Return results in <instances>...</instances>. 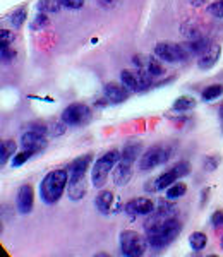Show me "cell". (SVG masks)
<instances>
[{
  "mask_svg": "<svg viewBox=\"0 0 223 257\" xmlns=\"http://www.w3.org/2000/svg\"><path fill=\"white\" fill-rule=\"evenodd\" d=\"M196 106V99L192 96H179L173 101V110L177 111H187V110H192Z\"/></svg>",
  "mask_w": 223,
  "mask_h": 257,
  "instance_id": "obj_20",
  "label": "cell"
},
{
  "mask_svg": "<svg viewBox=\"0 0 223 257\" xmlns=\"http://www.w3.org/2000/svg\"><path fill=\"white\" fill-rule=\"evenodd\" d=\"M221 245H223V240H221Z\"/></svg>",
  "mask_w": 223,
  "mask_h": 257,
  "instance_id": "obj_40",
  "label": "cell"
},
{
  "mask_svg": "<svg viewBox=\"0 0 223 257\" xmlns=\"http://www.w3.org/2000/svg\"><path fill=\"white\" fill-rule=\"evenodd\" d=\"M60 6L62 4L59 2V0H40L38 2V11L40 12H45V14H47V12H59V9H60Z\"/></svg>",
  "mask_w": 223,
  "mask_h": 257,
  "instance_id": "obj_26",
  "label": "cell"
},
{
  "mask_svg": "<svg viewBox=\"0 0 223 257\" xmlns=\"http://www.w3.org/2000/svg\"><path fill=\"white\" fill-rule=\"evenodd\" d=\"M21 144H23L24 149H30V151L36 153L47 148L48 141L45 138V134H41V132L28 131V132H24L23 138H21Z\"/></svg>",
  "mask_w": 223,
  "mask_h": 257,
  "instance_id": "obj_10",
  "label": "cell"
},
{
  "mask_svg": "<svg viewBox=\"0 0 223 257\" xmlns=\"http://www.w3.org/2000/svg\"><path fill=\"white\" fill-rule=\"evenodd\" d=\"M179 175H177V172L173 168H170L168 172H165L162 173L160 177H156L155 180H156V189L158 190H163V189H168L172 184H175L177 180H179Z\"/></svg>",
  "mask_w": 223,
  "mask_h": 257,
  "instance_id": "obj_18",
  "label": "cell"
},
{
  "mask_svg": "<svg viewBox=\"0 0 223 257\" xmlns=\"http://www.w3.org/2000/svg\"><path fill=\"white\" fill-rule=\"evenodd\" d=\"M139 153H141V144H129V146L124 148L122 158H126L129 161H136V160H138Z\"/></svg>",
  "mask_w": 223,
  "mask_h": 257,
  "instance_id": "obj_27",
  "label": "cell"
},
{
  "mask_svg": "<svg viewBox=\"0 0 223 257\" xmlns=\"http://www.w3.org/2000/svg\"><path fill=\"white\" fill-rule=\"evenodd\" d=\"M146 69H148V72L151 74V76H162L163 74V67H162V64H160L156 59H150L146 62Z\"/></svg>",
  "mask_w": 223,
  "mask_h": 257,
  "instance_id": "obj_29",
  "label": "cell"
},
{
  "mask_svg": "<svg viewBox=\"0 0 223 257\" xmlns=\"http://www.w3.org/2000/svg\"><path fill=\"white\" fill-rule=\"evenodd\" d=\"M114 194L110 190H101L100 194L94 199V206L100 211L101 214H110L112 209H114Z\"/></svg>",
  "mask_w": 223,
  "mask_h": 257,
  "instance_id": "obj_16",
  "label": "cell"
},
{
  "mask_svg": "<svg viewBox=\"0 0 223 257\" xmlns=\"http://www.w3.org/2000/svg\"><path fill=\"white\" fill-rule=\"evenodd\" d=\"M220 53H221L220 45H209V47L199 55V60H197V67L203 69V70L211 69L213 65L218 62V59H220Z\"/></svg>",
  "mask_w": 223,
  "mask_h": 257,
  "instance_id": "obj_15",
  "label": "cell"
},
{
  "mask_svg": "<svg viewBox=\"0 0 223 257\" xmlns=\"http://www.w3.org/2000/svg\"><path fill=\"white\" fill-rule=\"evenodd\" d=\"M26 19H28V9H26V7H19L18 11L12 12L11 18H9L11 24L16 28V30H19V28L26 23Z\"/></svg>",
  "mask_w": 223,
  "mask_h": 257,
  "instance_id": "obj_21",
  "label": "cell"
},
{
  "mask_svg": "<svg viewBox=\"0 0 223 257\" xmlns=\"http://www.w3.org/2000/svg\"><path fill=\"white\" fill-rule=\"evenodd\" d=\"M69 197L72 201H81L88 192V182H86V173L79 175H69V187H67Z\"/></svg>",
  "mask_w": 223,
  "mask_h": 257,
  "instance_id": "obj_9",
  "label": "cell"
},
{
  "mask_svg": "<svg viewBox=\"0 0 223 257\" xmlns=\"http://www.w3.org/2000/svg\"><path fill=\"white\" fill-rule=\"evenodd\" d=\"M31 156H33V151H30V149H24V151H21V153H16V155L12 156V167L14 168L21 167V165L26 163Z\"/></svg>",
  "mask_w": 223,
  "mask_h": 257,
  "instance_id": "obj_28",
  "label": "cell"
},
{
  "mask_svg": "<svg viewBox=\"0 0 223 257\" xmlns=\"http://www.w3.org/2000/svg\"><path fill=\"white\" fill-rule=\"evenodd\" d=\"M89 118H91V111L84 103H72L62 111V122L65 125H84V123L89 122Z\"/></svg>",
  "mask_w": 223,
  "mask_h": 257,
  "instance_id": "obj_7",
  "label": "cell"
},
{
  "mask_svg": "<svg viewBox=\"0 0 223 257\" xmlns=\"http://www.w3.org/2000/svg\"><path fill=\"white\" fill-rule=\"evenodd\" d=\"M146 230V240H148V245H151L153 248H163L179 237L180 230H182V225L180 221L175 218H170L167 221L162 223H155V225L150 226H144Z\"/></svg>",
  "mask_w": 223,
  "mask_h": 257,
  "instance_id": "obj_1",
  "label": "cell"
},
{
  "mask_svg": "<svg viewBox=\"0 0 223 257\" xmlns=\"http://www.w3.org/2000/svg\"><path fill=\"white\" fill-rule=\"evenodd\" d=\"M148 240L138 231L126 230L121 233V252L127 257H139L146 252Z\"/></svg>",
  "mask_w": 223,
  "mask_h": 257,
  "instance_id": "obj_4",
  "label": "cell"
},
{
  "mask_svg": "<svg viewBox=\"0 0 223 257\" xmlns=\"http://www.w3.org/2000/svg\"><path fill=\"white\" fill-rule=\"evenodd\" d=\"M91 163V155H84L79 156L69 165V175H79V173H86Z\"/></svg>",
  "mask_w": 223,
  "mask_h": 257,
  "instance_id": "obj_17",
  "label": "cell"
},
{
  "mask_svg": "<svg viewBox=\"0 0 223 257\" xmlns=\"http://www.w3.org/2000/svg\"><path fill=\"white\" fill-rule=\"evenodd\" d=\"M220 117H221V118H223V105H221V106H220Z\"/></svg>",
  "mask_w": 223,
  "mask_h": 257,
  "instance_id": "obj_39",
  "label": "cell"
},
{
  "mask_svg": "<svg viewBox=\"0 0 223 257\" xmlns=\"http://www.w3.org/2000/svg\"><path fill=\"white\" fill-rule=\"evenodd\" d=\"M216 167H218V158H216V156H208V158L204 160V168L208 170V172L216 170Z\"/></svg>",
  "mask_w": 223,
  "mask_h": 257,
  "instance_id": "obj_35",
  "label": "cell"
},
{
  "mask_svg": "<svg viewBox=\"0 0 223 257\" xmlns=\"http://www.w3.org/2000/svg\"><path fill=\"white\" fill-rule=\"evenodd\" d=\"M211 225L214 228L223 226V211H214V213L211 214Z\"/></svg>",
  "mask_w": 223,
  "mask_h": 257,
  "instance_id": "obj_34",
  "label": "cell"
},
{
  "mask_svg": "<svg viewBox=\"0 0 223 257\" xmlns=\"http://www.w3.org/2000/svg\"><path fill=\"white\" fill-rule=\"evenodd\" d=\"M173 170L177 172V175L182 178L189 173V163H185V161H182V163H177L175 167H173Z\"/></svg>",
  "mask_w": 223,
  "mask_h": 257,
  "instance_id": "obj_33",
  "label": "cell"
},
{
  "mask_svg": "<svg viewBox=\"0 0 223 257\" xmlns=\"http://www.w3.org/2000/svg\"><path fill=\"white\" fill-rule=\"evenodd\" d=\"M11 41H14V36H12L7 30H4L2 31V47H9Z\"/></svg>",
  "mask_w": 223,
  "mask_h": 257,
  "instance_id": "obj_37",
  "label": "cell"
},
{
  "mask_svg": "<svg viewBox=\"0 0 223 257\" xmlns=\"http://www.w3.org/2000/svg\"><path fill=\"white\" fill-rule=\"evenodd\" d=\"M126 211L129 214H151L155 211V202L148 197H138V199H132L126 204Z\"/></svg>",
  "mask_w": 223,
  "mask_h": 257,
  "instance_id": "obj_14",
  "label": "cell"
},
{
  "mask_svg": "<svg viewBox=\"0 0 223 257\" xmlns=\"http://www.w3.org/2000/svg\"><path fill=\"white\" fill-rule=\"evenodd\" d=\"M185 192H187V185L184 182H175L167 189V199H170V201L172 199H179L185 196Z\"/></svg>",
  "mask_w": 223,
  "mask_h": 257,
  "instance_id": "obj_22",
  "label": "cell"
},
{
  "mask_svg": "<svg viewBox=\"0 0 223 257\" xmlns=\"http://www.w3.org/2000/svg\"><path fill=\"white\" fill-rule=\"evenodd\" d=\"M16 57V52L11 50L9 47H2V60L4 62H11Z\"/></svg>",
  "mask_w": 223,
  "mask_h": 257,
  "instance_id": "obj_36",
  "label": "cell"
},
{
  "mask_svg": "<svg viewBox=\"0 0 223 257\" xmlns=\"http://www.w3.org/2000/svg\"><path fill=\"white\" fill-rule=\"evenodd\" d=\"M121 81L129 91H144L151 86L153 76L148 72V69L141 67L138 72H132V70H122Z\"/></svg>",
  "mask_w": 223,
  "mask_h": 257,
  "instance_id": "obj_5",
  "label": "cell"
},
{
  "mask_svg": "<svg viewBox=\"0 0 223 257\" xmlns=\"http://www.w3.org/2000/svg\"><path fill=\"white\" fill-rule=\"evenodd\" d=\"M223 94V86L221 84H211L203 91V99L204 101H213V99L220 98Z\"/></svg>",
  "mask_w": 223,
  "mask_h": 257,
  "instance_id": "obj_25",
  "label": "cell"
},
{
  "mask_svg": "<svg viewBox=\"0 0 223 257\" xmlns=\"http://www.w3.org/2000/svg\"><path fill=\"white\" fill-rule=\"evenodd\" d=\"M103 93H105V98L112 103H122L129 98V89L119 82H106L103 86Z\"/></svg>",
  "mask_w": 223,
  "mask_h": 257,
  "instance_id": "obj_13",
  "label": "cell"
},
{
  "mask_svg": "<svg viewBox=\"0 0 223 257\" xmlns=\"http://www.w3.org/2000/svg\"><path fill=\"white\" fill-rule=\"evenodd\" d=\"M155 53L158 59H162L165 62H170V64L184 62L189 57V53L184 45H177V43H158L155 47Z\"/></svg>",
  "mask_w": 223,
  "mask_h": 257,
  "instance_id": "obj_8",
  "label": "cell"
},
{
  "mask_svg": "<svg viewBox=\"0 0 223 257\" xmlns=\"http://www.w3.org/2000/svg\"><path fill=\"white\" fill-rule=\"evenodd\" d=\"M208 12L216 19H223V0H216L211 6H208Z\"/></svg>",
  "mask_w": 223,
  "mask_h": 257,
  "instance_id": "obj_30",
  "label": "cell"
},
{
  "mask_svg": "<svg viewBox=\"0 0 223 257\" xmlns=\"http://www.w3.org/2000/svg\"><path fill=\"white\" fill-rule=\"evenodd\" d=\"M45 26H48V18H47L45 12H41V14L36 16L35 21L31 23V30L36 31V30H41V28H45Z\"/></svg>",
  "mask_w": 223,
  "mask_h": 257,
  "instance_id": "obj_31",
  "label": "cell"
},
{
  "mask_svg": "<svg viewBox=\"0 0 223 257\" xmlns=\"http://www.w3.org/2000/svg\"><path fill=\"white\" fill-rule=\"evenodd\" d=\"M33 202H35V192H33L31 185H21L18 190V197H16V204H18L19 213L28 214L33 209Z\"/></svg>",
  "mask_w": 223,
  "mask_h": 257,
  "instance_id": "obj_12",
  "label": "cell"
},
{
  "mask_svg": "<svg viewBox=\"0 0 223 257\" xmlns=\"http://www.w3.org/2000/svg\"><path fill=\"white\" fill-rule=\"evenodd\" d=\"M67 185H69L67 170H53V172L47 173L40 185V194H41L43 202H47V204H55L62 197V194H64Z\"/></svg>",
  "mask_w": 223,
  "mask_h": 257,
  "instance_id": "obj_2",
  "label": "cell"
},
{
  "mask_svg": "<svg viewBox=\"0 0 223 257\" xmlns=\"http://www.w3.org/2000/svg\"><path fill=\"white\" fill-rule=\"evenodd\" d=\"M132 165H134V161H129L126 158H121V161L115 165L114 172H112V177H114V184L117 185V187H122V185H126L127 182L131 180Z\"/></svg>",
  "mask_w": 223,
  "mask_h": 257,
  "instance_id": "obj_11",
  "label": "cell"
},
{
  "mask_svg": "<svg viewBox=\"0 0 223 257\" xmlns=\"http://www.w3.org/2000/svg\"><path fill=\"white\" fill-rule=\"evenodd\" d=\"M144 190H146V192H158V189H156V180H155V178H151V180L146 182V185H144Z\"/></svg>",
  "mask_w": 223,
  "mask_h": 257,
  "instance_id": "obj_38",
  "label": "cell"
},
{
  "mask_svg": "<svg viewBox=\"0 0 223 257\" xmlns=\"http://www.w3.org/2000/svg\"><path fill=\"white\" fill-rule=\"evenodd\" d=\"M59 2L67 9H82L84 6V0H59Z\"/></svg>",
  "mask_w": 223,
  "mask_h": 257,
  "instance_id": "obj_32",
  "label": "cell"
},
{
  "mask_svg": "<svg viewBox=\"0 0 223 257\" xmlns=\"http://www.w3.org/2000/svg\"><path fill=\"white\" fill-rule=\"evenodd\" d=\"M221 131H223V125H221Z\"/></svg>",
  "mask_w": 223,
  "mask_h": 257,
  "instance_id": "obj_41",
  "label": "cell"
},
{
  "mask_svg": "<svg viewBox=\"0 0 223 257\" xmlns=\"http://www.w3.org/2000/svg\"><path fill=\"white\" fill-rule=\"evenodd\" d=\"M189 243H191L194 250H203L206 243H208V237H206L203 231H194L191 237H189Z\"/></svg>",
  "mask_w": 223,
  "mask_h": 257,
  "instance_id": "obj_23",
  "label": "cell"
},
{
  "mask_svg": "<svg viewBox=\"0 0 223 257\" xmlns=\"http://www.w3.org/2000/svg\"><path fill=\"white\" fill-rule=\"evenodd\" d=\"M16 149H18V146H16L14 141H11V139L4 141V143H2V156H0V163L6 165L7 160H9L11 156L16 155Z\"/></svg>",
  "mask_w": 223,
  "mask_h": 257,
  "instance_id": "obj_24",
  "label": "cell"
},
{
  "mask_svg": "<svg viewBox=\"0 0 223 257\" xmlns=\"http://www.w3.org/2000/svg\"><path fill=\"white\" fill-rule=\"evenodd\" d=\"M168 158H170V151H168L167 148L151 146L150 149H146L141 155V158H139V170H143V172L153 170V168L160 167V165L167 163Z\"/></svg>",
  "mask_w": 223,
  "mask_h": 257,
  "instance_id": "obj_6",
  "label": "cell"
},
{
  "mask_svg": "<svg viewBox=\"0 0 223 257\" xmlns=\"http://www.w3.org/2000/svg\"><path fill=\"white\" fill-rule=\"evenodd\" d=\"M184 47H185V50H187L189 55H197V53L201 55V53H203L209 45L204 38H196V40H191L189 43H185Z\"/></svg>",
  "mask_w": 223,
  "mask_h": 257,
  "instance_id": "obj_19",
  "label": "cell"
},
{
  "mask_svg": "<svg viewBox=\"0 0 223 257\" xmlns=\"http://www.w3.org/2000/svg\"><path fill=\"white\" fill-rule=\"evenodd\" d=\"M122 155L119 151H108L96 160V163L91 168V182L94 187H103L106 184V178H108L110 172H114L115 165L121 161Z\"/></svg>",
  "mask_w": 223,
  "mask_h": 257,
  "instance_id": "obj_3",
  "label": "cell"
}]
</instances>
